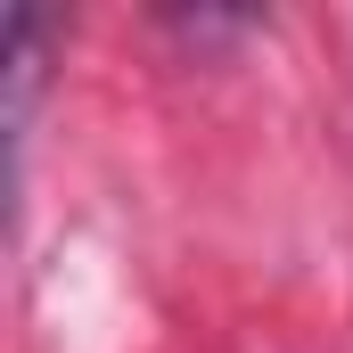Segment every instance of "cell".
Instances as JSON below:
<instances>
[]
</instances>
